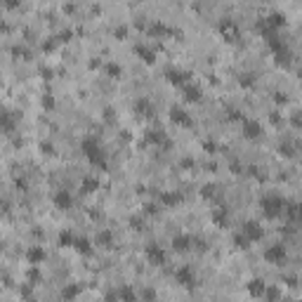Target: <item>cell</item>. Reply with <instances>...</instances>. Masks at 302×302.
<instances>
[{
    "label": "cell",
    "instance_id": "cell-1",
    "mask_svg": "<svg viewBox=\"0 0 302 302\" xmlns=\"http://www.w3.org/2000/svg\"><path fill=\"white\" fill-rule=\"evenodd\" d=\"M80 151H83L85 160L95 168V170L106 173V168H109V158H106V151L102 149V144H99L95 137H85V140L80 142Z\"/></svg>",
    "mask_w": 302,
    "mask_h": 302
},
{
    "label": "cell",
    "instance_id": "cell-2",
    "mask_svg": "<svg viewBox=\"0 0 302 302\" xmlns=\"http://www.w3.org/2000/svg\"><path fill=\"white\" fill-rule=\"evenodd\" d=\"M260 213L265 215V220H278L286 215V201L278 194H267L260 198Z\"/></svg>",
    "mask_w": 302,
    "mask_h": 302
},
{
    "label": "cell",
    "instance_id": "cell-3",
    "mask_svg": "<svg viewBox=\"0 0 302 302\" xmlns=\"http://www.w3.org/2000/svg\"><path fill=\"white\" fill-rule=\"evenodd\" d=\"M269 50H271V55H274V62H276V66H284L288 68L290 62H293V55H290V48L281 40V38H274L269 43Z\"/></svg>",
    "mask_w": 302,
    "mask_h": 302
},
{
    "label": "cell",
    "instance_id": "cell-4",
    "mask_svg": "<svg viewBox=\"0 0 302 302\" xmlns=\"http://www.w3.org/2000/svg\"><path fill=\"white\" fill-rule=\"evenodd\" d=\"M217 33L222 38L224 43H239L241 38V29L231 17H222L220 19V24H217Z\"/></svg>",
    "mask_w": 302,
    "mask_h": 302
},
{
    "label": "cell",
    "instance_id": "cell-5",
    "mask_svg": "<svg viewBox=\"0 0 302 302\" xmlns=\"http://www.w3.org/2000/svg\"><path fill=\"white\" fill-rule=\"evenodd\" d=\"M168 118H170V123L177 125V128H194V118H191V113L187 111L184 106H170V111H168Z\"/></svg>",
    "mask_w": 302,
    "mask_h": 302
},
{
    "label": "cell",
    "instance_id": "cell-6",
    "mask_svg": "<svg viewBox=\"0 0 302 302\" xmlns=\"http://www.w3.org/2000/svg\"><path fill=\"white\" fill-rule=\"evenodd\" d=\"M175 281H177L179 288L194 290V288H196V271L191 269L189 265H182L177 271H175Z\"/></svg>",
    "mask_w": 302,
    "mask_h": 302
},
{
    "label": "cell",
    "instance_id": "cell-7",
    "mask_svg": "<svg viewBox=\"0 0 302 302\" xmlns=\"http://www.w3.org/2000/svg\"><path fill=\"white\" fill-rule=\"evenodd\" d=\"M144 260H147L151 267H163L166 265V260H168V253L158 246V243H149V246L144 248Z\"/></svg>",
    "mask_w": 302,
    "mask_h": 302
},
{
    "label": "cell",
    "instance_id": "cell-8",
    "mask_svg": "<svg viewBox=\"0 0 302 302\" xmlns=\"http://www.w3.org/2000/svg\"><path fill=\"white\" fill-rule=\"evenodd\" d=\"M262 258H265V262H269V265L281 267V265L286 262V258H288V250H286L284 243H274V246L267 248Z\"/></svg>",
    "mask_w": 302,
    "mask_h": 302
},
{
    "label": "cell",
    "instance_id": "cell-9",
    "mask_svg": "<svg viewBox=\"0 0 302 302\" xmlns=\"http://www.w3.org/2000/svg\"><path fill=\"white\" fill-rule=\"evenodd\" d=\"M144 142H147L149 147H156V149L170 147V140H168V135L160 128H149L147 132H144Z\"/></svg>",
    "mask_w": 302,
    "mask_h": 302
},
{
    "label": "cell",
    "instance_id": "cell-10",
    "mask_svg": "<svg viewBox=\"0 0 302 302\" xmlns=\"http://www.w3.org/2000/svg\"><path fill=\"white\" fill-rule=\"evenodd\" d=\"M132 113H135L137 118H142V121H151L156 109H154V104H151V99L140 97V99H135V104H132Z\"/></svg>",
    "mask_w": 302,
    "mask_h": 302
},
{
    "label": "cell",
    "instance_id": "cell-11",
    "mask_svg": "<svg viewBox=\"0 0 302 302\" xmlns=\"http://www.w3.org/2000/svg\"><path fill=\"white\" fill-rule=\"evenodd\" d=\"M241 231L248 236V241H250V243H260V241L265 239V227H262L258 220H248V222H243Z\"/></svg>",
    "mask_w": 302,
    "mask_h": 302
},
{
    "label": "cell",
    "instance_id": "cell-12",
    "mask_svg": "<svg viewBox=\"0 0 302 302\" xmlns=\"http://www.w3.org/2000/svg\"><path fill=\"white\" fill-rule=\"evenodd\" d=\"M147 36L149 38H170V36H179V31H175L173 26L163 24V21H151L147 26Z\"/></svg>",
    "mask_w": 302,
    "mask_h": 302
},
{
    "label": "cell",
    "instance_id": "cell-13",
    "mask_svg": "<svg viewBox=\"0 0 302 302\" xmlns=\"http://www.w3.org/2000/svg\"><path fill=\"white\" fill-rule=\"evenodd\" d=\"M241 130H243V137L248 142H255V140L262 137V125H260V121H253V118H243L241 121Z\"/></svg>",
    "mask_w": 302,
    "mask_h": 302
},
{
    "label": "cell",
    "instance_id": "cell-14",
    "mask_svg": "<svg viewBox=\"0 0 302 302\" xmlns=\"http://www.w3.org/2000/svg\"><path fill=\"white\" fill-rule=\"evenodd\" d=\"M132 52H135V57H137V59H140L142 64H147V66H154L156 52L151 50V45H147V43H135Z\"/></svg>",
    "mask_w": 302,
    "mask_h": 302
},
{
    "label": "cell",
    "instance_id": "cell-15",
    "mask_svg": "<svg viewBox=\"0 0 302 302\" xmlns=\"http://www.w3.org/2000/svg\"><path fill=\"white\" fill-rule=\"evenodd\" d=\"M166 80L170 83V85H175V87L182 90L187 83H191V76L187 74V71H182V68H168V71H166Z\"/></svg>",
    "mask_w": 302,
    "mask_h": 302
},
{
    "label": "cell",
    "instance_id": "cell-16",
    "mask_svg": "<svg viewBox=\"0 0 302 302\" xmlns=\"http://www.w3.org/2000/svg\"><path fill=\"white\" fill-rule=\"evenodd\" d=\"M170 246H173L175 253L184 255V253H191V250H194V239H191L189 234H177V236H173Z\"/></svg>",
    "mask_w": 302,
    "mask_h": 302
},
{
    "label": "cell",
    "instance_id": "cell-17",
    "mask_svg": "<svg viewBox=\"0 0 302 302\" xmlns=\"http://www.w3.org/2000/svg\"><path fill=\"white\" fill-rule=\"evenodd\" d=\"M52 203H55L57 210H64V213H66V210L74 208V196H71V191L59 189L55 196H52Z\"/></svg>",
    "mask_w": 302,
    "mask_h": 302
},
{
    "label": "cell",
    "instance_id": "cell-18",
    "mask_svg": "<svg viewBox=\"0 0 302 302\" xmlns=\"http://www.w3.org/2000/svg\"><path fill=\"white\" fill-rule=\"evenodd\" d=\"M182 99H184L187 104H198V102L203 99V90L198 85H194V83H187V85L182 87Z\"/></svg>",
    "mask_w": 302,
    "mask_h": 302
},
{
    "label": "cell",
    "instance_id": "cell-19",
    "mask_svg": "<svg viewBox=\"0 0 302 302\" xmlns=\"http://www.w3.org/2000/svg\"><path fill=\"white\" fill-rule=\"evenodd\" d=\"M210 222L215 224L217 229H227L229 227V210L224 208V205L213 208V213H210Z\"/></svg>",
    "mask_w": 302,
    "mask_h": 302
},
{
    "label": "cell",
    "instance_id": "cell-20",
    "mask_svg": "<svg viewBox=\"0 0 302 302\" xmlns=\"http://www.w3.org/2000/svg\"><path fill=\"white\" fill-rule=\"evenodd\" d=\"M99 187H102V182H99V177H95V175H85V177L80 179V194H83V196L97 194Z\"/></svg>",
    "mask_w": 302,
    "mask_h": 302
},
{
    "label": "cell",
    "instance_id": "cell-21",
    "mask_svg": "<svg viewBox=\"0 0 302 302\" xmlns=\"http://www.w3.org/2000/svg\"><path fill=\"white\" fill-rule=\"evenodd\" d=\"M182 201H184V196L179 191H160V205L163 208H177V205H182Z\"/></svg>",
    "mask_w": 302,
    "mask_h": 302
},
{
    "label": "cell",
    "instance_id": "cell-22",
    "mask_svg": "<svg viewBox=\"0 0 302 302\" xmlns=\"http://www.w3.org/2000/svg\"><path fill=\"white\" fill-rule=\"evenodd\" d=\"M74 250H76L78 255H83V258H90V255L95 253V246H92V241L87 239V236H76Z\"/></svg>",
    "mask_w": 302,
    "mask_h": 302
},
{
    "label": "cell",
    "instance_id": "cell-23",
    "mask_svg": "<svg viewBox=\"0 0 302 302\" xmlns=\"http://www.w3.org/2000/svg\"><path fill=\"white\" fill-rule=\"evenodd\" d=\"M246 290L250 297H265V290H267V284L262 278H250L246 284Z\"/></svg>",
    "mask_w": 302,
    "mask_h": 302
},
{
    "label": "cell",
    "instance_id": "cell-24",
    "mask_svg": "<svg viewBox=\"0 0 302 302\" xmlns=\"http://www.w3.org/2000/svg\"><path fill=\"white\" fill-rule=\"evenodd\" d=\"M262 19H265V24L269 26V29H274V31H281V29L286 26V14L284 12H269Z\"/></svg>",
    "mask_w": 302,
    "mask_h": 302
},
{
    "label": "cell",
    "instance_id": "cell-25",
    "mask_svg": "<svg viewBox=\"0 0 302 302\" xmlns=\"http://www.w3.org/2000/svg\"><path fill=\"white\" fill-rule=\"evenodd\" d=\"M26 262L29 265H43L45 262V250H43V246H31L29 250H26Z\"/></svg>",
    "mask_w": 302,
    "mask_h": 302
},
{
    "label": "cell",
    "instance_id": "cell-26",
    "mask_svg": "<svg viewBox=\"0 0 302 302\" xmlns=\"http://www.w3.org/2000/svg\"><path fill=\"white\" fill-rule=\"evenodd\" d=\"M17 123H19V116L14 111L3 113V132H5V135H12L14 130H17Z\"/></svg>",
    "mask_w": 302,
    "mask_h": 302
},
{
    "label": "cell",
    "instance_id": "cell-27",
    "mask_svg": "<svg viewBox=\"0 0 302 302\" xmlns=\"http://www.w3.org/2000/svg\"><path fill=\"white\" fill-rule=\"evenodd\" d=\"M286 217L293 224H302V203H286Z\"/></svg>",
    "mask_w": 302,
    "mask_h": 302
},
{
    "label": "cell",
    "instance_id": "cell-28",
    "mask_svg": "<svg viewBox=\"0 0 302 302\" xmlns=\"http://www.w3.org/2000/svg\"><path fill=\"white\" fill-rule=\"evenodd\" d=\"M74 243H76V234L71 231V229L59 231V236H57V246L59 248H74Z\"/></svg>",
    "mask_w": 302,
    "mask_h": 302
},
{
    "label": "cell",
    "instance_id": "cell-29",
    "mask_svg": "<svg viewBox=\"0 0 302 302\" xmlns=\"http://www.w3.org/2000/svg\"><path fill=\"white\" fill-rule=\"evenodd\" d=\"M255 83H258V76H255V74H250V71L239 74V85L243 87V90H253Z\"/></svg>",
    "mask_w": 302,
    "mask_h": 302
},
{
    "label": "cell",
    "instance_id": "cell-30",
    "mask_svg": "<svg viewBox=\"0 0 302 302\" xmlns=\"http://www.w3.org/2000/svg\"><path fill=\"white\" fill-rule=\"evenodd\" d=\"M97 246H102V248H113V231H109V229H102L97 234Z\"/></svg>",
    "mask_w": 302,
    "mask_h": 302
},
{
    "label": "cell",
    "instance_id": "cell-31",
    "mask_svg": "<svg viewBox=\"0 0 302 302\" xmlns=\"http://www.w3.org/2000/svg\"><path fill=\"white\" fill-rule=\"evenodd\" d=\"M26 281H29V286H38L40 281H43V274H40L38 265H29V271H26Z\"/></svg>",
    "mask_w": 302,
    "mask_h": 302
},
{
    "label": "cell",
    "instance_id": "cell-32",
    "mask_svg": "<svg viewBox=\"0 0 302 302\" xmlns=\"http://www.w3.org/2000/svg\"><path fill=\"white\" fill-rule=\"evenodd\" d=\"M109 297H118V300H137V293L130 286H123V288H118L116 293H109Z\"/></svg>",
    "mask_w": 302,
    "mask_h": 302
},
{
    "label": "cell",
    "instance_id": "cell-33",
    "mask_svg": "<svg viewBox=\"0 0 302 302\" xmlns=\"http://www.w3.org/2000/svg\"><path fill=\"white\" fill-rule=\"evenodd\" d=\"M104 74H106V78H113V80H118L121 76H123V68H121V64H116V62H109V64H104Z\"/></svg>",
    "mask_w": 302,
    "mask_h": 302
},
{
    "label": "cell",
    "instance_id": "cell-34",
    "mask_svg": "<svg viewBox=\"0 0 302 302\" xmlns=\"http://www.w3.org/2000/svg\"><path fill=\"white\" fill-rule=\"evenodd\" d=\"M231 243H234L236 250H248V248H250V241H248V236L243 234V231H239V234L231 236Z\"/></svg>",
    "mask_w": 302,
    "mask_h": 302
},
{
    "label": "cell",
    "instance_id": "cell-35",
    "mask_svg": "<svg viewBox=\"0 0 302 302\" xmlns=\"http://www.w3.org/2000/svg\"><path fill=\"white\" fill-rule=\"evenodd\" d=\"M80 290L83 288H80L78 284H68V286H64L62 288V297L64 300H76V297L80 295Z\"/></svg>",
    "mask_w": 302,
    "mask_h": 302
},
{
    "label": "cell",
    "instance_id": "cell-36",
    "mask_svg": "<svg viewBox=\"0 0 302 302\" xmlns=\"http://www.w3.org/2000/svg\"><path fill=\"white\" fill-rule=\"evenodd\" d=\"M40 104H43L45 111H52V109H57V99L52 97V95H43V99H40Z\"/></svg>",
    "mask_w": 302,
    "mask_h": 302
},
{
    "label": "cell",
    "instance_id": "cell-37",
    "mask_svg": "<svg viewBox=\"0 0 302 302\" xmlns=\"http://www.w3.org/2000/svg\"><path fill=\"white\" fill-rule=\"evenodd\" d=\"M215 189H217L215 184H203L201 187V198H213L215 196Z\"/></svg>",
    "mask_w": 302,
    "mask_h": 302
},
{
    "label": "cell",
    "instance_id": "cell-38",
    "mask_svg": "<svg viewBox=\"0 0 302 302\" xmlns=\"http://www.w3.org/2000/svg\"><path fill=\"white\" fill-rule=\"evenodd\" d=\"M278 156H286V158H293V156H295V154H293V147H290L288 142H286V144H278Z\"/></svg>",
    "mask_w": 302,
    "mask_h": 302
},
{
    "label": "cell",
    "instance_id": "cell-39",
    "mask_svg": "<svg viewBox=\"0 0 302 302\" xmlns=\"http://www.w3.org/2000/svg\"><path fill=\"white\" fill-rule=\"evenodd\" d=\"M227 118H229V121H231V123H236V121H239V123H241V121H243V118H246V116H243V113H241L239 109H229V111H227Z\"/></svg>",
    "mask_w": 302,
    "mask_h": 302
},
{
    "label": "cell",
    "instance_id": "cell-40",
    "mask_svg": "<svg viewBox=\"0 0 302 302\" xmlns=\"http://www.w3.org/2000/svg\"><path fill=\"white\" fill-rule=\"evenodd\" d=\"M12 55L17 57V59H29V50H26V48H19V45H14V48H12Z\"/></svg>",
    "mask_w": 302,
    "mask_h": 302
},
{
    "label": "cell",
    "instance_id": "cell-41",
    "mask_svg": "<svg viewBox=\"0 0 302 302\" xmlns=\"http://www.w3.org/2000/svg\"><path fill=\"white\" fill-rule=\"evenodd\" d=\"M128 26H118L116 31H113V38H116V40H125V38H128Z\"/></svg>",
    "mask_w": 302,
    "mask_h": 302
},
{
    "label": "cell",
    "instance_id": "cell-42",
    "mask_svg": "<svg viewBox=\"0 0 302 302\" xmlns=\"http://www.w3.org/2000/svg\"><path fill=\"white\" fill-rule=\"evenodd\" d=\"M40 151H43L45 156H55V147L50 142H40Z\"/></svg>",
    "mask_w": 302,
    "mask_h": 302
},
{
    "label": "cell",
    "instance_id": "cell-43",
    "mask_svg": "<svg viewBox=\"0 0 302 302\" xmlns=\"http://www.w3.org/2000/svg\"><path fill=\"white\" fill-rule=\"evenodd\" d=\"M130 227L135 229V231H142V229H144L142 217H132V220H130Z\"/></svg>",
    "mask_w": 302,
    "mask_h": 302
},
{
    "label": "cell",
    "instance_id": "cell-44",
    "mask_svg": "<svg viewBox=\"0 0 302 302\" xmlns=\"http://www.w3.org/2000/svg\"><path fill=\"white\" fill-rule=\"evenodd\" d=\"M274 102H276L278 106H281V104H288V97H286L284 92H274Z\"/></svg>",
    "mask_w": 302,
    "mask_h": 302
},
{
    "label": "cell",
    "instance_id": "cell-45",
    "mask_svg": "<svg viewBox=\"0 0 302 302\" xmlns=\"http://www.w3.org/2000/svg\"><path fill=\"white\" fill-rule=\"evenodd\" d=\"M57 38H59V43H68V40L74 38V33H71V31H62V33H59V36H57Z\"/></svg>",
    "mask_w": 302,
    "mask_h": 302
},
{
    "label": "cell",
    "instance_id": "cell-46",
    "mask_svg": "<svg viewBox=\"0 0 302 302\" xmlns=\"http://www.w3.org/2000/svg\"><path fill=\"white\" fill-rule=\"evenodd\" d=\"M14 184H17L19 191H26V189H29V184H26V179H24V177H17V179H14Z\"/></svg>",
    "mask_w": 302,
    "mask_h": 302
},
{
    "label": "cell",
    "instance_id": "cell-47",
    "mask_svg": "<svg viewBox=\"0 0 302 302\" xmlns=\"http://www.w3.org/2000/svg\"><path fill=\"white\" fill-rule=\"evenodd\" d=\"M265 297H267V300H276V297H278V290H276V288H267V290H265Z\"/></svg>",
    "mask_w": 302,
    "mask_h": 302
},
{
    "label": "cell",
    "instance_id": "cell-48",
    "mask_svg": "<svg viewBox=\"0 0 302 302\" xmlns=\"http://www.w3.org/2000/svg\"><path fill=\"white\" fill-rule=\"evenodd\" d=\"M3 5H5V10H17L19 0H3Z\"/></svg>",
    "mask_w": 302,
    "mask_h": 302
},
{
    "label": "cell",
    "instance_id": "cell-49",
    "mask_svg": "<svg viewBox=\"0 0 302 302\" xmlns=\"http://www.w3.org/2000/svg\"><path fill=\"white\" fill-rule=\"evenodd\" d=\"M156 213H158V208H156L154 203H147V205H144V215H156Z\"/></svg>",
    "mask_w": 302,
    "mask_h": 302
},
{
    "label": "cell",
    "instance_id": "cell-50",
    "mask_svg": "<svg viewBox=\"0 0 302 302\" xmlns=\"http://www.w3.org/2000/svg\"><path fill=\"white\" fill-rule=\"evenodd\" d=\"M142 297H144V300H154V297H156V290H154V288H147V290L142 293Z\"/></svg>",
    "mask_w": 302,
    "mask_h": 302
},
{
    "label": "cell",
    "instance_id": "cell-51",
    "mask_svg": "<svg viewBox=\"0 0 302 302\" xmlns=\"http://www.w3.org/2000/svg\"><path fill=\"white\" fill-rule=\"evenodd\" d=\"M182 168H187V170H191V168H194V160H191V158H184V160H182Z\"/></svg>",
    "mask_w": 302,
    "mask_h": 302
},
{
    "label": "cell",
    "instance_id": "cell-52",
    "mask_svg": "<svg viewBox=\"0 0 302 302\" xmlns=\"http://www.w3.org/2000/svg\"><path fill=\"white\" fill-rule=\"evenodd\" d=\"M286 286H290V288H295V286H297L295 276H288V278H286Z\"/></svg>",
    "mask_w": 302,
    "mask_h": 302
},
{
    "label": "cell",
    "instance_id": "cell-53",
    "mask_svg": "<svg viewBox=\"0 0 302 302\" xmlns=\"http://www.w3.org/2000/svg\"><path fill=\"white\" fill-rule=\"evenodd\" d=\"M203 147H205V151H210V154H215V144H213V142H205Z\"/></svg>",
    "mask_w": 302,
    "mask_h": 302
},
{
    "label": "cell",
    "instance_id": "cell-54",
    "mask_svg": "<svg viewBox=\"0 0 302 302\" xmlns=\"http://www.w3.org/2000/svg\"><path fill=\"white\" fill-rule=\"evenodd\" d=\"M269 121H271L274 125H278V123H281V118H278V113H271V118H269Z\"/></svg>",
    "mask_w": 302,
    "mask_h": 302
}]
</instances>
